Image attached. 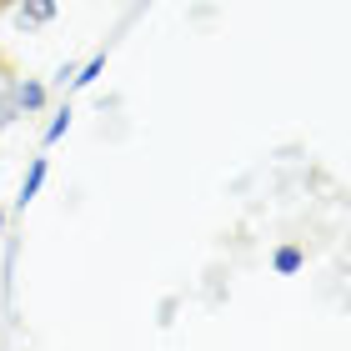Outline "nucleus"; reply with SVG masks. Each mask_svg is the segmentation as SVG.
<instances>
[{"instance_id":"obj_1","label":"nucleus","mask_w":351,"mask_h":351,"mask_svg":"<svg viewBox=\"0 0 351 351\" xmlns=\"http://www.w3.org/2000/svg\"><path fill=\"white\" fill-rule=\"evenodd\" d=\"M15 21H21V30L51 25L56 21V0H15Z\"/></svg>"},{"instance_id":"obj_2","label":"nucleus","mask_w":351,"mask_h":351,"mask_svg":"<svg viewBox=\"0 0 351 351\" xmlns=\"http://www.w3.org/2000/svg\"><path fill=\"white\" fill-rule=\"evenodd\" d=\"M10 90H15V106H21V116H40L45 110V90L40 81H10Z\"/></svg>"},{"instance_id":"obj_3","label":"nucleus","mask_w":351,"mask_h":351,"mask_svg":"<svg viewBox=\"0 0 351 351\" xmlns=\"http://www.w3.org/2000/svg\"><path fill=\"white\" fill-rule=\"evenodd\" d=\"M45 176H51V161H45V156H36V161H30V171H25V181H21V196H15V206H25L40 196V186H45Z\"/></svg>"},{"instance_id":"obj_4","label":"nucleus","mask_w":351,"mask_h":351,"mask_svg":"<svg viewBox=\"0 0 351 351\" xmlns=\"http://www.w3.org/2000/svg\"><path fill=\"white\" fill-rule=\"evenodd\" d=\"M301 266H306V251L301 246H276L271 251V271H276V276H296Z\"/></svg>"},{"instance_id":"obj_5","label":"nucleus","mask_w":351,"mask_h":351,"mask_svg":"<svg viewBox=\"0 0 351 351\" xmlns=\"http://www.w3.org/2000/svg\"><path fill=\"white\" fill-rule=\"evenodd\" d=\"M71 121H75V110H71V106H60L56 116H51V125H45V146H56V141H66Z\"/></svg>"},{"instance_id":"obj_6","label":"nucleus","mask_w":351,"mask_h":351,"mask_svg":"<svg viewBox=\"0 0 351 351\" xmlns=\"http://www.w3.org/2000/svg\"><path fill=\"white\" fill-rule=\"evenodd\" d=\"M15 121H21V106H15V90L5 81V86H0V131H10Z\"/></svg>"},{"instance_id":"obj_7","label":"nucleus","mask_w":351,"mask_h":351,"mask_svg":"<svg viewBox=\"0 0 351 351\" xmlns=\"http://www.w3.org/2000/svg\"><path fill=\"white\" fill-rule=\"evenodd\" d=\"M101 75H106V56H95V60H86V66H75L71 86H95Z\"/></svg>"},{"instance_id":"obj_8","label":"nucleus","mask_w":351,"mask_h":351,"mask_svg":"<svg viewBox=\"0 0 351 351\" xmlns=\"http://www.w3.org/2000/svg\"><path fill=\"white\" fill-rule=\"evenodd\" d=\"M71 75H75V66H71V60H66V66H60V71H56V86H60V90H66V86H71Z\"/></svg>"},{"instance_id":"obj_9","label":"nucleus","mask_w":351,"mask_h":351,"mask_svg":"<svg viewBox=\"0 0 351 351\" xmlns=\"http://www.w3.org/2000/svg\"><path fill=\"white\" fill-rule=\"evenodd\" d=\"M0 10H15V0H0Z\"/></svg>"},{"instance_id":"obj_10","label":"nucleus","mask_w":351,"mask_h":351,"mask_svg":"<svg viewBox=\"0 0 351 351\" xmlns=\"http://www.w3.org/2000/svg\"><path fill=\"white\" fill-rule=\"evenodd\" d=\"M0 236H5V211H0Z\"/></svg>"}]
</instances>
